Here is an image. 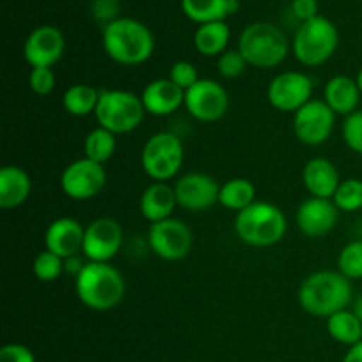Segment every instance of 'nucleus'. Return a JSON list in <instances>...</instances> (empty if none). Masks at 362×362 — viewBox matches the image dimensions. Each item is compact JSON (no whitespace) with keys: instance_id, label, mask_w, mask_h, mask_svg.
<instances>
[{"instance_id":"32","label":"nucleus","mask_w":362,"mask_h":362,"mask_svg":"<svg viewBox=\"0 0 362 362\" xmlns=\"http://www.w3.org/2000/svg\"><path fill=\"white\" fill-rule=\"evenodd\" d=\"M34 276L42 283H49V281H55L57 278H60V274L64 271V258L57 257L55 253L52 251L45 250L35 257L34 265Z\"/></svg>"},{"instance_id":"14","label":"nucleus","mask_w":362,"mask_h":362,"mask_svg":"<svg viewBox=\"0 0 362 362\" xmlns=\"http://www.w3.org/2000/svg\"><path fill=\"white\" fill-rule=\"evenodd\" d=\"M122 240L124 232L119 221L112 218L94 219L85 228L81 253L88 258V262L110 264L122 247Z\"/></svg>"},{"instance_id":"3","label":"nucleus","mask_w":362,"mask_h":362,"mask_svg":"<svg viewBox=\"0 0 362 362\" xmlns=\"http://www.w3.org/2000/svg\"><path fill=\"white\" fill-rule=\"evenodd\" d=\"M76 296L92 311H110L122 303L126 279L112 264L88 262L74 279Z\"/></svg>"},{"instance_id":"18","label":"nucleus","mask_w":362,"mask_h":362,"mask_svg":"<svg viewBox=\"0 0 362 362\" xmlns=\"http://www.w3.org/2000/svg\"><path fill=\"white\" fill-rule=\"evenodd\" d=\"M83 237L85 228L80 221L73 218H59L46 228L45 246L46 250L66 260L80 253L83 247Z\"/></svg>"},{"instance_id":"35","label":"nucleus","mask_w":362,"mask_h":362,"mask_svg":"<svg viewBox=\"0 0 362 362\" xmlns=\"http://www.w3.org/2000/svg\"><path fill=\"white\" fill-rule=\"evenodd\" d=\"M57 76L52 67H32L28 74V87L37 95L52 94L55 88Z\"/></svg>"},{"instance_id":"19","label":"nucleus","mask_w":362,"mask_h":362,"mask_svg":"<svg viewBox=\"0 0 362 362\" xmlns=\"http://www.w3.org/2000/svg\"><path fill=\"white\" fill-rule=\"evenodd\" d=\"M186 92L177 87L170 78H159L151 81L141 92V103L145 112L154 117H166L175 113L184 105Z\"/></svg>"},{"instance_id":"40","label":"nucleus","mask_w":362,"mask_h":362,"mask_svg":"<svg viewBox=\"0 0 362 362\" xmlns=\"http://www.w3.org/2000/svg\"><path fill=\"white\" fill-rule=\"evenodd\" d=\"M83 267H85V264H83V262H81L80 257H76V255H74V257H69V258H66V260H64V271L69 272V274H73L74 278H76V276L80 274L81 269H83Z\"/></svg>"},{"instance_id":"8","label":"nucleus","mask_w":362,"mask_h":362,"mask_svg":"<svg viewBox=\"0 0 362 362\" xmlns=\"http://www.w3.org/2000/svg\"><path fill=\"white\" fill-rule=\"evenodd\" d=\"M141 168L154 182H166L180 172L184 165V145L170 131L156 133L141 148Z\"/></svg>"},{"instance_id":"21","label":"nucleus","mask_w":362,"mask_h":362,"mask_svg":"<svg viewBox=\"0 0 362 362\" xmlns=\"http://www.w3.org/2000/svg\"><path fill=\"white\" fill-rule=\"evenodd\" d=\"M361 98L362 94L356 78H350L346 74H338V76H332L325 83L324 101L327 103V106L336 115H352L354 112H357Z\"/></svg>"},{"instance_id":"9","label":"nucleus","mask_w":362,"mask_h":362,"mask_svg":"<svg viewBox=\"0 0 362 362\" xmlns=\"http://www.w3.org/2000/svg\"><path fill=\"white\" fill-rule=\"evenodd\" d=\"M147 240L156 257L166 262H179L184 260L193 247V232L180 219L168 218L165 221L152 223Z\"/></svg>"},{"instance_id":"43","label":"nucleus","mask_w":362,"mask_h":362,"mask_svg":"<svg viewBox=\"0 0 362 362\" xmlns=\"http://www.w3.org/2000/svg\"><path fill=\"white\" fill-rule=\"evenodd\" d=\"M356 80H357V85H359V90H361V94H362V67L359 69V73H357Z\"/></svg>"},{"instance_id":"28","label":"nucleus","mask_w":362,"mask_h":362,"mask_svg":"<svg viewBox=\"0 0 362 362\" xmlns=\"http://www.w3.org/2000/svg\"><path fill=\"white\" fill-rule=\"evenodd\" d=\"M184 14L198 25L225 21L228 14V0H180Z\"/></svg>"},{"instance_id":"37","label":"nucleus","mask_w":362,"mask_h":362,"mask_svg":"<svg viewBox=\"0 0 362 362\" xmlns=\"http://www.w3.org/2000/svg\"><path fill=\"white\" fill-rule=\"evenodd\" d=\"M0 362H35V357L25 345L9 343L0 349Z\"/></svg>"},{"instance_id":"20","label":"nucleus","mask_w":362,"mask_h":362,"mask_svg":"<svg viewBox=\"0 0 362 362\" xmlns=\"http://www.w3.org/2000/svg\"><path fill=\"white\" fill-rule=\"evenodd\" d=\"M303 182L311 197L332 200L341 179L334 163L325 158H313L304 165Z\"/></svg>"},{"instance_id":"17","label":"nucleus","mask_w":362,"mask_h":362,"mask_svg":"<svg viewBox=\"0 0 362 362\" xmlns=\"http://www.w3.org/2000/svg\"><path fill=\"white\" fill-rule=\"evenodd\" d=\"M296 219L300 233L311 239H318L334 230L338 225L339 211L332 200L310 197L299 205Z\"/></svg>"},{"instance_id":"6","label":"nucleus","mask_w":362,"mask_h":362,"mask_svg":"<svg viewBox=\"0 0 362 362\" xmlns=\"http://www.w3.org/2000/svg\"><path fill=\"white\" fill-rule=\"evenodd\" d=\"M338 45V27L329 18L318 14L299 25L293 35L292 52L303 66L317 67L334 55Z\"/></svg>"},{"instance_id":"41","label":"nucleus","mask_w":362,"mask_h":362,"mask_svg":"<svg viewBox=\"0 0 362 362\" xmlns=\"http://www.w3.org/2000/svg\"><path fill=\"white\" fill-rule=\"evenodd\" d=\"M343 362H362V341L350 346L349 352L343 357Z\"/></svg>"},{"instance_id":"34","label":"nucleus","mask_w":362,"mask_h":362,"mask_svg":"<svg viewBox=\"0 0 362 362\" xmlns=\"http://www.w3.org/2000/svg\"><path fill=\"white\" fill-rule=\"evenodd\" d=\"M250 64L243 57L239 49H226L223 55L218 57V71L223 78H239L246 71Z\"/></svg>"},{"instance_id":"7","label":"nucleus","mask_w":362,"mask_h":362,"mask_svg":"<svg viewBox=\"0 0 362 362\" xmlns=\"http://www.w3.org/2000/svg\"><path fill=\"white\" fill-rule=\"evenodd\" d=\"M140 95L122 88H106L99 94L95 120L113 134H126L136 129L145 117Z\"/></svg>"},{"instance_id":"22","label":"nucleus","mask_w":362,"mask_h":362,"mask_svg":"<svg viewBox=\"0 0 362 362\" xmlns=\"http://www.w3.org/2000/svg\"><path fill=\"white\" fill-rule=\"evenodd\" d=\"M177 205L175 189L166 182H152L140 197V212L151 225L172 218Z\"/></svg>"},{"instance_id":"26","label":"nucleus","mask_w":362,"mask_h":362,"mask_svg":"<svg viewBox=\"0 0 362 362\" xmlns=\"http://www.w3.org/2000/svg\"><path fill=\"white\" fill-rule=\"evenodd\" d=\"M99 94L95 87L87 83H76L71 85L66 92H64L62 105L69 115L73 117H87L90 113H95L99 103Z\"/></svg>"},{"instance_id":"25","label":"nucleus","mask_w":362,"mask_h":362,"mask_svg":"<svg viewBox=\"0 0 362 362\" xmlns=\"http://www.w3.org/2000/svg\"><path fill=\"white\" fill-rule=\"evenodd\" d=\"M327 332L336 343L354 346L362 341V322L352 310H343L327 318Z\"/></svg>"},{"instance_id":"2","label":"nucleus","mask_w":362,"mask_h":362,"mask_svg":"<svg viewBox=\"0 0 362 362\" xmlns=\"http://www.w3.org/2000/svg\"><path fill=\"white\" fill-rule=\"evenodd\" d=\"M154 34L134 18H117L103 28V48L120 66H140L154 53Z\"/></svg>"},{"instance_id":"11","label":"nucleus","mask_w":362,"mask_h":362,"mask_svg":"<svg viewBox=\"0 0 362 362\" xmlns=\"http://www.w3.org/2000/svg\"><path fill=\"white\" fill-rule=\"evenodd\" d=\"M230 98L219 81L200 78L184 95V106L193 119L200 122H216L228 112Z\"/></svg>"},{"instance_id":"30","label":"nucleus","mask_w":362,"mask_h":362,"mask_svg":"<svg viewBox=\"0 0 362 362\" xmlns=\"http://www.w3.org/2000/svg\"><path fill=\"white\" fill-rule=\"evenodd\" d=\"M332 202L339 212H356L362 209V180L346 179L341 180L336 189Z\"/></svg>"},{"instance_id":"10","label":"nucleus","mask_w":362,"mask_h":362,"mask_svg":"<svg viewBox=\"0 0 362 362\" xmlns=\"http://www.w3.org/2000/svg\"><path fill=\"white\" fill-rule=\"evenodd\" d=\"M336 113L324 99H311L293 113V133L308 147L324 145L334 131Z\"/></svg>"},{"instance_id":"5","label":"nucleus","mask_w":362,"mask_h":362,"mask_svg":"<svg viewBox=\"0 0 362 362\" xmlns=\"http://www.w3.org/2000/svg\"><path fill=\"white\" fill-rule=\"evenodd\" d=\"M237 49L250 66L271 69L286 59L290 46L281 28L267 21H257L244 28Z\"/></svg>"},{"instance_id":"4","label":"nucleus","mask_w":362,"mask_h":362,"mask_svg":"<svg viewBox=\"0 0 362 362\" xmlns=\"http://www.w3.org/2000/svg\"><path fill=\"white\" fill-rule=\"evenodd\" d=\"M233 228L237 237L247 246L271 247L285 239L288 225L278 205L257 200L237 212Z\"/></svg>"},{"instance_id":"16","label":"nucleus","mask_w":362,"mask_h":362,"mask_svg":"<svg viewBox=\"0 0 362 362\" xmlns=\"http://www.w3.org/2000/svg\"><path fill=\"white\" fill-rule=\"evenodd\" d=\"M66 52L64 34L53 25L34 28L25 39L23 59L30 67H53Z\"/></svg>"},{"instance_id":"31","label":"nucleus","mask_w":362,"mask_h":362,"mask_svg":"<svg viewBox=\"0 0 362 362\" xmlns=\"http://www.w3.org/2000/svg\"><path fill=\"white\" fill-rule=\"evenodd\" d=\"M338 271L350 281L362 279V240H352L339 251Z\"/></svg>"},{"instance_id":"29","label":"nucleus","mask_w":362,"mask_h":362,"mask_svg":"<svg viewBox=\"0 0 362 362\" xmlns=\"http://www.w3.org/2000/svg\"><path fill=\"white\" fill-rule=\"evenodd\" d=\"M115 136L117 134H113L112 131L105 129V127L101 126L92 129L83 141L85 158L90 159V161L99 163V165L110 161V159L113 158V154H115L117 148Z\"/></svg>"},{"instance_id":"13","label":"nucleus","mask_w":362,"mask_h":362,"mask_svg":"<svg viewBox=\"0 0 362 362\" xmlns=\"http://www.w3.org/2000/svg\"><path fill=\"white\" fill-rule=\"evenodd\" d=\"M313 95V80L299 71H285L271 80L267 87V99L272 108L279 112H292L303 108Z\"/></svg>"},{"instance_id":"12","label":"nucleus","mask_w":362,"mask_h":362,"mask_svg":"<svg viewBox=\"0 0 362 362\" xmlns=\"http://www.w3.org/2000/svg\"><path fill=\"white\" fill-rule=\"evenodd\" d=\"M106 184V172L103 165L81 158L64 168L60 175V187L71 200L85 202L98 197Z\"/></svg>"},{"instance_id":"38","label":"nucleus","mask_w":362,"mask_h":362,"mask_svg":"<svg viewBox=\"0 0 362 362\" xmlns=\"http://www.w3.org/2000/svg\"><path fill=\"white\" fill-rule=\"evenodd\" d=\"M92 13L98 20L110 23V21L117 20L119 4H117V0H94L92 2Z\"/></svg>"},{"instance_id":"15","label":"nucleus","mask_w":362,"mask_h":362,"mask_svg":"<svg viewBox=\"0 0 362 362\" xmlns=\"http://www.w3.org/2000/svg\"><path fill=\"white\" fill-rule=\"evenodd\" d=\"M219 184L214 177L204 172L184 173L175 182L177 204L184 211L204 212L219 202Z\"/></svg>"},{"instance_id":"36","label":"nucleus","mask_w":362,"mask_h":362,"mask_svg":"<svg viewBox=\"0 0 362 362\" xmlns=\"http://www.w3.org/2000/svg\"><path fill=\"white\" fill-rule=\"evenodd\" d=\"M168 78L177 85V87L182 88L184 92L189 90V88L193 87L198 80H200L194 64L187 62V60H179V62L173 64V66L170 67Z\"/></svg>"},{"instance_id":"27","label":"nucleus","mask_w":362,"mask_h":362,"mask_svg":"<svg viewBox=\"0 0 362 362\" xmlns=\"http://www.w3.org/2000/svg\"><path fill=\"white\" fill-rule=\"evenodd\" d=\"M257 202V189L251 180L237 177L219 187V204L230 211L240 212Z\"/></svg>"},{"instance_id":"24","label":"nucleus","mask_w":362,"mask_h":362,"mask_svg":"<svg viewBox=\"0 0 362 362\" xmlns=\"http://www.w3.org/2000/svg\"><path fill=\"white\" fill-rule=\"evenodd\" d=\"M230 41V27L225 21L198 25L194 32V48L204 57H219L226 52Z\"/></svg>"},{"instance_id":"39","label":"nucleus","mask_w":362,"mask_h":362,"mask_svg":"<svg viewBox=\"0 0 362 362\" xmlns=\"http://www.w3.org/2000/svg\"><path fill=\"white\" fill-rule=\"evenodd\" d=\"M292 13L300 23L318 16V2L317 0H292Z\"/></svg>"},{"instance_id":"1","label":"nucleus","mask_w":362,"mask_h":362,"mask_svg":"<svg viewBox=\"0 0 362 362\" xmlns=\"http://www.w3.org/2000/svg\"><path fill=\"white\" fill-rule=\"evenodd\" d=\"M297 299L308 315L329 318L354 303L352 281L339 271L313 272L300 283Z\"/></svg>"},{"instance_id":"42","label":"nucleus","mask_w":362,"mask_h":362,"mask_svg":"<svg viewBox=\"0 0 362 362\" xmlns=\"http://www.w3.org/2000/svg\"><path fill=\"white\" fill-rule=\"evenodd\" d=\"M352 311L357 315V318H359V320L362 322V293H361V296H357L356 300H354Z\"/></svg>"},{"instance_id":"33","label":"nucleus","mask_w":362,"mask_h":362,"mask_svg":"<svg viewBox=\"0 0 362 362\" xmlns=\"http://www.w3.org/2000/svg\"><path fill=\"white\" fill-rule=\"evenodd\" d=\"M341 134L346 147L356 154L362 156V110H357L352 115L345 117Z\"/></svg>"},{"instance_id":"23","label":"nucleus","mask_w":362,"mask_h":362,"mask_svg":"<svg viewBox=\"0 0 362 362\" xmlns=\"http://www.w3.org/2000/svg\"><path fill=\"white\" fill-rule=\"evenodd\" d=\"M32 179L20 166H4L0 170V207L16 209L28 200Z\"/></svg>"}]
</instances>
